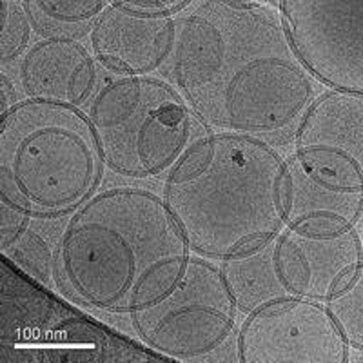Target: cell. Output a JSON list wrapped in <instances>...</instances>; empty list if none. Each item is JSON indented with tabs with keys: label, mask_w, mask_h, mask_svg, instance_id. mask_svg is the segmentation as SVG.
I'll return each mask as SVG.
<instances>
[{
	"label": "cell",
	"mask_w": 363,
	"mask_h": 363,
	"mask_svg": "<svg viewBox=\"0 0 363 363\" xmlns=\"http://www.w3.org/2000/svg\"><path fill=\"white\" fill-rule=\"evenodd\" d=\"M171 79L207 128L293 138L322 84L294 53L280 13L209 0L177 26Z\"/></svg>",
	"instance_id": "1"
},
{
	"label": "cell",
	"mask_w": 363,
	"mask_h": 363,
	"mask_svg": "<svg viewBox=\"0 0 363 363\" xmlns=\"http://www.w3.org/2000/svg\"><path fill=\"white\" fill-rule=\"evenodd\" d=\"M55 252L74 300L128 314L169 291L191 258L164 196L133 186L99 191L73 211Z\"/></svg>",
	"instance_id": "2"
},
{
	"label": "cell",
	"mask_w": 363,
	"mask_h": 363,
	"mask_svg": "<svg viewBox=\"0 0 363 363\" xmlns=\"http://www.w3.org/2000/svg\"><path fill=\"white\" fill-rule=\"evenodd\" d=\"M287 160L274 144L209 133L164 178V200L191 251L225 260L281 233Z\"/></svg>",
	"instance_id": "3"
},
{
	"label": "cell",
	"mask_w": 363,
	"mask_h": 363,
	"mask_svg": "<svg viewBox=\"0 0 363 363\" xmlns=\"http://www.w3.org/2000/svg\"><path fill=\"white\" fill-rule=\"evenodd\" d=\"M104 158L80 108L24 100L2 115L0 194L29 215L62 216L96 193Z\"/></svg>",
	"instance_id": "4"
},
{
	"label": "cell",
	"mask_w": 363,
	"mask_h": 363,
	"mask_svg": "<svg viewBox=\"0 0 363 363\" xmlns=\"http://www.w3.org/2000/svg\"><path fill=\"white\" fill-rule=\"evenodd\" d=\"M87 118L104 164L135 180L165 178L209 135L174 84L151 74L106 80L89 100Z\"/></svg>",
	"instance_id": "5"
},
{
	"label": "cell",
	"mask_w": 363,
	"mask_h": 363,
	"mask_svg": "<svg viewBox=\"0 0 363 363\" xmlns=\"http://www.w3.org/2000/svg\"><path fill=\"white\" fill-rule=\"evenodd\" d=\"M236 316L238 306L222 269L200 255H191L169 291L131 313L145 345L180 362L222 359L227 347H236Z\"/></svg>",
	"instance_id": "6"
},
{
	"label": "cell",
	"mask_w": 363,
	"mask_h": 363,
	"mask_svg": "<svg viewBox=\"0 0 363 363\" xmlns=\"http://www.w3.org/2000/svg\"><path fill=\"white\" fill-rule=\"evenodd\" d=\"M285 35L322 86L363 93V0H278Z\"/></svg>",
	"instance_id": "7"
},
{
	"label": "cell",
	"mask_w": 363,
	"mask_h": 363,
	"mask_svg": "<svg viewBox=\"0 0 363 363\" xmlns=\"http://www.w3.org/2000/svg\"><path fill=\"white\" fill-rule=\"evenodd\" d=\"M236 349L242 363H345L351 347L325 301L285 296L245 314Z\"/></svg>",
	"instance_id": "8"
},
{
	"label": "cell",
	"mask_w": 363,
	"mask_h": 363,
	"mask_svg": "<svg viewBox=\"0 0 363 363\" xmlns=\"http://www.w3.org/2000/svg\"><path fill=\"white\" fill-rule=\"evenodd\" d=\"M277 242V265L293 296L329 301L363 264L362 238L354 229L285 225Z\"/></svg>",
	"instance_id": "9"
},
{
	"label": "cell",
	"mask_w": 363,
	"mask_h": 363,
	"mask_svg": "<svg viewBox=\"0 0 363 363\" xmlns=\"http://www.w3.org/2000/svg\"><path fill=\"white\" fill-rule=\"evenodd\" d=\"M293 138V157L363 189V93L330 89L318 95Z\"/></svg>",
	"instance_id": "10"
},
{
	"label": "cell",
	"mask_w": 363,
	"mask_h": 363,
	"mask_svg": "<svg viewBox=\"0 0 363 363\" xmlns=\"http://www.w3.org/2000/svg\"><path fill=\"white\" fill-rule=\"evenodd\" d=\"M177 24L171 15L111 2L89 29V48L116 74H149L171 58Z\"/></svg>",
	"instance_id": "11"
},
{
	"label": "cell",
	"mask_w": 363,
	"mask_h": 363,
	"mask_svg": "<svg viewBox=\"0 0 363 363\" xmlns=\"http://www.w3.org/2000/svg\"><path fill=\"white\" fill-rule=\"evenodd\" d=\"M96 62L71 35H48L24 53L18 79L28 99L80 108L99 89Z\"/></svg>",
	"instance_id": "12"
},
{
	"label": "cell",
	"mask_w": 363,
	"mask_h": 363,
	"mask_svg": "<svg viewBox=\"0 0 363 363\" xmlns=\"http://www.w3.org/2000/svg\"><path fill=\"white\" fill-rule=\"evenodd\" d=\"M363 215V189L314 169L291 155L285 177L287 225L354 229Z\"/></svg>",
	"instance_id": "13"
},
{
	"label": "cell",
	"mask_w": 363,
	"mask_h": 363,
	"mask_svg": "<svg viewBox=\"0 0 363 363\" xmlns=\"http://www.w3.org/2000/svg\"><path fill=\"white\" fill-rule=\"evenodd\" d=\"M274 238L258 247L225 258L220 267L238 311L244 314L252 313L280 298L293 296L278 271Z\"/></svg>",
	"instance_id": "14"
},
{
	"label": "cell",
	"mask_w": 363,
	"mask_h": 363,
	"mask_svg": "<svg viewBox=\"0 0 363 363\" xmlns=\"http://www.w3.org/2000/svg\"><path fill=\"white\" fill-rule=\"evenodd\" d=\"M111 0H24L29 15L48 35H77L84 33Z\"/></svg>",
	"instance_id": "15"
},
{
	"label": "cell",
	"mask_w": 363,
	"mask_h": 363,
	"mask_svg": "<svg viewBox=\"0 0 363 363\" xmlns=\"http://www.w3.org/2000/svg\"><path fill=\"white\" fill-rule=\"evenodd\" d=\"M347 345L363 352V264L349 284L327 301Z\"/></svg>",
	"instance_id": "16"
},
{
	"label": "cell",
	"mask_w": 363,
	"mask_h": 363,
	"mask_svg": "<svg viewBox=\"0 0 363 363\" xmlns=\"http://www.w3.org/2000/svg\"><path fill=\"white\" fill-rule=\"evenodd\" d=\"M2 252L42 284H50L57 274V252L51 251L50 244L35 231L26 229L24 235Z\"/></svg>",
	"instance_id": "17"
},
{
	"label": "cell",
	"mask_w": 363,
	"mask_h": 363,
	"mask_svg": "<svg viewBox=\"0 0 363 363\" xmlns=\"http://www.w3.org/2000/svg\"><path fill=\"white\" fill-rule=\"evenodd\" d=\"M33 33V18L28 8L18 0H2V33H0V58L8 64L24 57Z\"/></svg>",
	"instance_id": "18"
},
{
	"label": "cell",
	"mask_w": 363,
	"mask_h": 363,
	"mask_svg": "<svg viewBox=\"0 0 363 363\" xmlns=\"http://www.w3.org/2000/svg\"><path fill=\"white\" fill-rule=\"evenodd\" d=\"M0 196H2V200H0V216H2L0 245H2V251H6L24 235L26 229H28V216L31 215L4 194H0Z\"/></svg>",
	"instance_id": "19"
},
{
	"label": "cell",
	"mask_w": 363,
	"mask_h": 363,
	"mask_svg": "<svg viewBox=\"0 0 363 363\" xmlns=\"http://www.w3.org/2000/svg\"><path fill=\"white\" fill-rule=\"evenodd\" d=\"M113 2L129 6V8L140 9V11L173 15L174 11L184 8L189 0H113Z\"/></svg>",
	"instance_id": "20"
},
{
	"label": "cell",
	"mask_w": 363,
	"mask_h": 363,
	"mask_svg": "<svg viewBox=\"0 0 363 363\" xmlns=\"http://www.w3.org/2000/svg\"><path fill=\"white\" fill-rule=\"evenodd\" d=\"M0 91H2V115H4L11 108H15L21 100L17 96L15 84L11 82V79L6 73H2V77H0Z\"/></svg>",
	"instance_id": "21"
},
{
	"label": "cell",
	"mask_w": 363,
	"mask_h": 363,
	"mask_svg": "<svg viewBox=\"0 0 363 363\" xmlns=\"http://www.w3.org/2000/svg\"><path fill=\"white\" fill-rule=\"evenodd\" d=\"M240 2H247V4H260V6H271L274 0H240ZM278 2V0H277Z\"/></svg>",
	"instance_id": "22"
},
{
	"label": "cell",
	"mask_w": 363,
	"mask_h": 363,
	"mask_svg": "<svg viewBox=\"0 0 363 363\" xmlns=\"http://www.w3.org/2000/svg\"><path fill=\"white\" fill-rule=\"evenodd\" d=\"M359 238H362V247H363V233H362V236H359Z\"/></svg>",
	"instance_id": "23"
}]
</instances>
